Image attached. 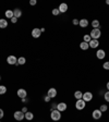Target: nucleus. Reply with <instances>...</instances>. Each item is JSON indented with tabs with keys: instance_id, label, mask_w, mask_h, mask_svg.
Wrapping results in <instances>:
<instances>
[{
	"instance_id": "nucleus-2",
	"label": "nucleus",
	"mask_w": 109,
	"mask_h": 122,
	"mask_svg": "<svg viewBox=\"0 0 109 122\" xmlns=\"http://www.w3.org/2000/svg\"><path fill=\"white\" fill-rule=\"evenodd\" d=\"M50 118H51V120H53V121H58V120L61 119V112L59 111V110H57V109L51 110Z\"/></svg>"
},
{
	"instance_id": "nucleus-35",
	"label": "nucleus",
	"mask_w": 109,
	"mask_h": 122,
	"mask_svg": "<svg viewBox=\"0 0 109 122\" xmlns=\"http://www.w3.org/2000/svg\"><path fill=\"white\" fill-rule=\"evenodd\" d=\"M21 111H22L23 113H26V112H27L28 110H27V108H26V107H23V108H22V110H21Z\"/></svg>"
},
{
	"instance_id": "nucleus-33",
	"label": "nucleus",
	"mask_w": 109,
	"mask_h": 122,
	"mask_svg": "<svg viewBox=\"0 0 109 122\" xmlns=\"http://www.w3.org/2000/svg\"><path fill=\"white\" fill-rule=\"evenodd\" d=\"M36 3H37V1H36V0H31V1H30V5H35Z\"/></svg>"
},
{
	"instance_id": "nucleus-40",
	"label": "nucleus",
	"mask_w": 109,
	"mask_h": 122,
	"mask_svg": "<svg viewBox=\"0 0 109 122\" xmlns=\"http://www.w3.org/2000/svg\"><path fill=\"white\" fill-rule=\"evenodd\" d=\"M0 122H1V121H0Z\"/></svg>"
},
{
	"instance_id": "nucleus-23",
	"label": "nucleus",
	"mask_w": 109,
	"mask_h": 122,
	"mask_svg": "<svg viewBox=\"0 0 109 122\" xmlns=\"http://www.w3.org/2000/svg\"><path fill=\"white\" fill-rule=\"evenodd\" d=\"M92 26H93V28H99L100 27V23H99L98 20H93V22H92Z\"/></svg>"
},
{
	"instance_id": "nucleus-7",
	"label": "nucleus",
	"mask_w": 109,
	"mask_h": 122,
	"mask_svg": "<svg viewBox=\"0 0 109 122\" xmlns=\"http://www.w3.org/2000/svg\"><path fill=\"white\" fill-rule=\"evenodd\" d=\"M16 94H18V96L20 97L21 99H23V98H26V96H27V92H26L24 88H20V89H18Z\"/></svg>"
},
{
	"instance_id": "nucleus-15",
	"label": "nucleus",
	"mask_w": 109,
	"mask_h": 122,
	"mask_svg": "<svg viewBox=\"0 0 109 122\" xmlns=\"http://www.w3.org/2000/svg\"><path fill=\"white\" fill-rule=\"evenodd\" d=\"M79 25L81 26V27H83V28L87 27V26H88V21H87L86 19H81L80 22H79Z\"/></svg>"
},
{
	"instance_id": "nucleus-11",
	"label": "nucleus",
	"mask_w": 109,
	"mask_h": 122,
	"mask_svg": "<svg viewBox=\"0 0 109 122\" xmlns=\"http://www.w3.org/2000/svg\"><path fill=\"white\" fill-rule=\"evenodd\" d=\"M67 108H68V106H67L66 102H59V104L57 105V110H59L60 112L66 111Z\"/></svg>"
},
{
	"instance_id": "nucleus-29",
	"label": "nucleus",
	"mask_w": 109,
	"mask_h": 122,
	"mask_svg": "<svg viewBox=\"0 0 109 122\" xmlns=\"http://www.w3.org/2000/svg\"><path fill=\"white\" fill-rule=\"evenodd\" d=\"M103 68H104L105 70H109V61H106V62L103 64Z\"/></svg>"
},
{
	"instance_id": "nucleus-22",
	"label": "nucleus",
	"mask_w": 109,
	"mask_h": 122,
	"mask_svg": "<svg viewBox=\"0 0 109 122\" xmlns=\"http://www.w3.org/2000/svg\"><path fill=\"white\" fill-rule=\"evenodd\" d=\"M74 97L76 98V100H79V99H82V97H83V93H82L81 91H76L75 93H74Z\"/></svg>"
},
{
	"instance_id": "nucleus-24",
	"label": "nucleus",
	"mask_w": 109,
	"mask_h": 122,
	"mask_svg": "<svg viewBox=\"0 0 109 122\" xmlns=\"http://www.w3.org/2000/svg\"><path fill=\"white\" fill-rule=\"evenodd\" d=\"M91 41H92V37L89 36V34H86V35H84V36H83V41H85V43L88 44Z\"/></svg>"
},
{
	"instance_id": "nucleus-34",
	"label": "nucleus",
	"mask_w": 109,
	"mask_h": 122,
	"mask_svg": "<svg viewBox=\"0 0 109 122\" xmlns=\"http://www.w3.org/2000/svg\"><path fill=\"white\" fill-rule=\"evenodd\" d=\"M57 105H58V104H51V110L57 109Z\"/></svg>"
},
{
	"instance_id": "nucleus-1",
	"label": "nucleus",
	"mask_w": 109,
	"mask_h": 122,
	"mask_svg": "<svg viewBox=\"0 0 109 122\" xmlns=\"http://www.w3.org/2000/svg\"><path fill=\"white\" fill-rule=\"evenodd\" d=\"M89 36L92 37V39H97V41H98L99 37L102 36V32H100V30H99V28H93V30H91Z\"/></svg>"
},
{
	"instance_id": "nucleus-37",
	"label": "nucleus",
	"mask_w": 109,
	"mask_h": 122,
	"mask_svg": "<svg viewBox=\"0 0 109 122\" xmlns=\"http://www.w3.org/2000/svg\"><path fill=\"white\" fill-rule=\"evenodd\" d=\"M107 89H108V91H109V82H108V83H107Z\"/></svg>"
},
{
	"instance_id": "nucleus-17",
	"label": "nucleus",
	"mask_w": 109,
	"mask_h": 122,
	"mask_svg": "<svg viewBox=\"0 0 109 122\" xmlns=\"http://www.w3.org/2000/svg\"><path fill=\"white\" fill-rule=\"evenodd\" d=\"M5 18H8V19H12V18H14V14H13V10H7L5 12Z\"/></svg>"
},
{
	"instance_id": "nucleus-30",
	"label": "nucleus",
	"mask_w": 109,
	"mask_h": 122,
	"mask_svg": "<svg viewBox=\"0 0 109 122\" xmlns=\"http://www.w3.org/2000/svg\"><path fill=\"white\" fill-rule=\"evenodd\" d=\"M79 22H80V20H78V19H74V20L72 21L73 25H79Z\"/></svg>"
},
{
	"instance_id": "nucleus-32",
	"label": "nucleus",
	"mask_w": 109,
	"mask_h": 122,
	"mask_svg": "<svg viewBox=\"0 0 109 122\" xmlns=\"http://www.w3.org/2000/svg\"><path fill=\"white\" fill-rule=\"evenodd\" d=\"M50 97H49V96H45V97H44V100H45V102H50Z\"/></svg>"
},
{
	"instance_id": "nucleus-8",
	"label": "nucleus",
	"mask_w": 109,
	"mask_h": 122,
	"mask_svg": "<svg viewBox=\"0 0 109 122\" xmlns=\"http://www.w3.org/2000/svg\"><path fill=\"white\" fill-rule=\"evenodd\" d=\"M41 35H42L41 28H38V27L33 28V30H32V36H33L34 38H39L41 37Z\"/></svg>"
},
{
	"instance_id": "nucleus-16",
	"label": "nucleus",
	"mask_w": 109,
	"mask_h": 122,
	"mask_svg": "<svg viewBox=\"0 0 109 122\" xmlns=\"http://www.w3.org/2000/svg\"><path fill=\"white\" fill-rule=\"evenodd\" d=\"M13 14H14V18H16V19L21 18V16H22V10L19 9V8H16V9L13 10Z\"/></svg>"
},
{
	"instance_id": "nucleus-10",
	"label": "nucleus",
	"mask_w": 109,
	"mask_h": 122,
	"mask_svg": "<svg viewBox=\"0 0 109 122\" xmlns=\"http://www.w3.org/2000/svg\"><path fill=\"white\" fill-rule=\"evenodd\" d=\"M47 96H49L50 98H55V97L57 96V89L55 88V87L49 88L48 92H47Z\"/></svg>"
},
{
	"instance_id": "nucleus-38",
	"label": "nucleus",
	"mask_w": 109,
	"mask_h": 122,
	"mask_svg": "<svg viewBox=\"0 0 109 122\" xmlns=\"http://www.w3.org/2000/svg\"><path fill=\"white\" fill-rule=\"evenodd\" d=\"M106 3H107V5H109V0H107V1H106Z\"/></svg>"
},
{
	"instance_id": "nucleus-14",
	"label": "nucleus",
	"mask_w": 109,
	"mask_h": 122,
	"mask_svg": "<svg viewBox=\"0 0 109 122\" xmlns=\"http://www.w3.org/2000/svg\"><path fill=\"white\" fill-rule=\"evenodd\" d=\"M88 45H89V47H91V48L95 49V48H97V47H98L99 41H97V39H92V41L88 43Z\"/></svg>"
},
{
	"instance_id": "nucleus-4",
	"label": "nucleus",
	"mask_w": 109,
	"mask_h": 122,
	"mask_svg": "<svg viewBox=\"0 0 109 122\" xmlns=\"http://www.w3.org/2000/svg\"><path fill=\"white\" fill-rule=\"evenodd\" d=\"M13 117H14V119L16 120V121H22L23 119H25V116H24V113H23L22 111H15L14 113H13Z\"/></svg>"
},
{
	"instance_id": "nucleus-28",
	"label": "nucleus",
	"mask_w": 109,
	"mask_h": 122,
	"mask_svg": "<svg viewBox=\"0 0 109 122\" xmlns=\"http://www.w3.org/2000/svg\"><path fill=\"white\" fill-rule=\"evenodd\" d=\"M51 13H52V15H55V16H57V15L59 14V10H58V8H57V9H53L52 11H51Z\"/></svg>"
},
{
	"instance_id": "nucleus-27",
	"label": "nucleus",
	"mask_w": 109,
	"mask_h": 122,
	"mask_svg": "<svg viewBox=\"0 0 109 122\" xmlns=\"http://www.w3.org/2000/svg\"><path fill=\"white\" fill-rule=\"evenodd\" d=\"M104 98H105V100H106L107 102H109V91L105 93V95H104Z\"/></svg>"
},
{
	"instance_id": "nucleus-26",
	"label": "nucleus",
	"mask_w": 109,
	"mask_h": 122,
	"mask_svg": "<svg viewBox=\"0 0 109 122\" xmlns=\"http://www.w3.org/2000/svg\"><path fill=\"white\" fill-rule=\"evenodd\" d=\"M99 110L102 112H106L107 110H108V106L107 105H100V108H99Z\"/></svg>"
},
{
	"instance_id": "nucleus-5",
	"label": "nucleus",
	"mask_w": 109,
	"mask_h": 122,
	"mask_svg": "<svg viewBox=\"0 0 109 122\" xmlns=\"http://www.w3.org/2000/svg\"><path fill=\"white\" fill-rule=\"evenodd\" d=\"M82 99H83L85 102H91L92 99H93V94H92L91 92H86V93H84V94H83Z\"/></svg>"
},
{
	"instance_id": "nucleus-36",
	"label": "nucleus",
	"mask_w": 109,
	"mask_h": 122,
	"mask_svg": "<svg viewBox=\"0 0 109 122\" xmlns=\"http://www.w3.org/2000/svg\"><path fill=\"white\" fill-rule=\"evenodd\" d=\"M11 22H12L13 24H15V23L18 22V19H16V18H12V19H11Z\"/></svg>"
},
{
	"instance_id": "nucleus-9",
	"label": "nucleus",
	"mask_w": 109,
	"mask_h": 122,
	"mask_svg": "<svg viewBox=\"0 0 109 122\" xmlns=\"http://www.w3.org/2000/svg\"><path fill=\"white\" fill-rule=\"evenodd\" d=\"M92 116H93V118H94L95 120H98V119H100V118H102L103 112L100 111L99 109H95L94 111H93V113H92Z\"/></svg>"
},
{
	"instance_id": "nucleus-3",
	"label": "nucleus",
	"mask_w": 109,
	"mask_h": 122,
	"mask_svg": "<svg viewBox=\"0 0 109 122\" xmlns=\"http://www.w3.org/2000/svg\"><path fill=\"white\" fill-rule=\"evenodd\" d=\"M85 106H86V102H84L83 99H79V100H76L75 102V108L78 110H83L84 108H85Z\"/></svg>"
},
{
	"instance_id": "nucleus-31",
	"label": "nucleus",
	"mask_w": 109,
	"mask_h": 122,
	"mask_svg": "<svg viewBox=\"0 0 109 122\" xmlns=\"http://www.w3.org/2000/svg\"><path fill=\"white\" fill-rule=\"evenodd\" d=\"M3 116H5V112H3V110L0 108V120L3 118Z\"/></svg>"
},
{
	"instance_id": "nucleus-18",
	"label": "nucleus",
	"mask_w": 109,
	"mask_h": 122,
	"mask_svg": "<svg viewBox=\"0 0 109 122\" xmlns=\"http://www.w3.org/2000/svg\"><path fill=\"white\" fill-rule=\"evenodd\" d=\"M24 116H25V119L27 120V121H31V120L34 119V114L32 113L31 111H27L26 113H24Z\"/></svg>"
},
{
	"instance_id": "nucleus-6",
	"label": "nucleus",
	"mask_w": 109,
	"mask_h": 122,
	"mask_svg": "<svg viewBox=\"0 0 109 122\" xmlns=\"http://www.w3.org/2000/svg\"><path fill=\"white\" fill-rule=\"evenodd\" d=\"M7 62L9 64H11V66H14V64H16V62H18V58L15 56H9L7 58Z\"/></svg>"
},
{
	"instance_id": "nucleus-12",
	"label": "nucleus",
	"mask_w": 109,
	"mask_h": 122,
	"mask_svg": "<svg viewBox=\"0 0 109 122\" xmlns=\"http://www.w3.org/2000/svg\"><path fill=\"white\" fill-rule=\"evenodd\" d=\"M96 57L98 59H104L105 57H106V52H105V50H103V49H98V50L96 51Z\"/></svg>"
},
{
	"instance_id": "nucleus-39",
	"label": "nucleus",
	"mask_w": 109,
	"mask_h": 122,
	"mask_svg": "<svg viewBox=\"0 0 109 122\" xmlns=\"http://www.w3.org/2000/svg\"><path fill=\"white\" fill-rule=\"evenodd\" d=\"M0 81H1V76H0Z\"/></svg>"
},
{
	"instance_id": "nucleus-19",
	"label": "nucleus",
	"mask_w": 109,
	"mask_h": 122,
	"mask_svg": "<svg viewBox=\"0 0 109 122\" xmlns=\"http://www.w3.org/2000/svg\"><path fill=\"white\" fill-rule=\"evenodd\" d=\"M8 26V21L5 19H0V28H5Z\"/></svg>"
},
{
	"instance_id": "nucleus-13",
	"label": "nucleus",
	"mask_w": 109,
	"mask_h": 122,
	"mask_svg": "<svg viewBox=\"0 0 109 122\" xmlns=\"http://www.w3.org/2000/svg\"><path fill=\"white\" fill-rule=\"evenodd\" d=\"M58 10H59V12H60V13L67 12V11H68V5H67V3H61V5H59Z\"/></svg>"
},
{
	"instance_id": "nucleus-25",
	"label": "nucleus",
	"mask_w": 109,
	"mask_h": 122,
	"mask_svg": "<svg viewBox=\"0 0 109 122\" xmlns=\"http://www.w3.org/2000/svg\"><path fill=\"white\" fill-rule=\"evenodd\" d=\"M7 93V87L5 85H0V95H5Z\"/></svg>"
},
{
	"instance_id": "nucleus-21",
	"label": "nucleus",
	"mask_w": 109,
	"mask_h": 122,
	"mask_svg": "<svg viewBox=\"0 0 109 122\" xmlns=\"http://www.w3.org/2000/svg\"><path fill=\"white\" fill-rule=\"evenodd\" d=\"M26 62V59L24 58V57H20V58H18V62H16V64L15 66H22V64H25Z\"/></svg>"
},
{
	"instance_id": "nucleus-20",
	"label": "nucleus",
	"mask_w": 109,
	"mask_h": 122,
	"mask_svg": "<svg viewBox=\"0 0 109 122\" xmlns=\"http://www.w3.org/2000/svg\"><path fill=\"white\" fill-rule=\"evenodd\" d=\"M80 48H81L82 50H87V49L89 48V45L87 43H85V41H82V43L80 44Z\"/></svg>"
}]
</instances>
